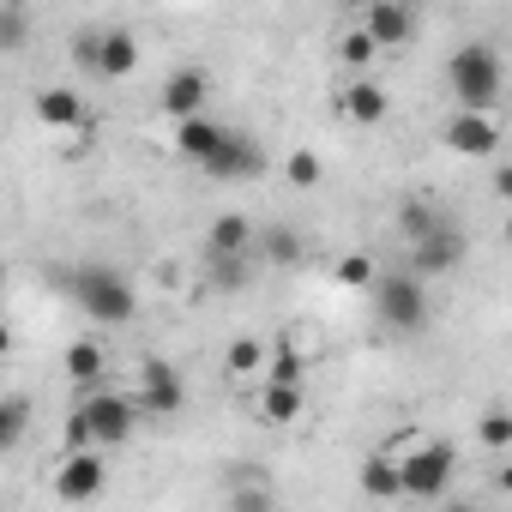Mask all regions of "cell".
Here are the masks:
<instances>
[{"label":"cell","instance_id":"obj_1","mask_svg":"<svg viewBox=\"0 0 512 512\" xmlns=\"http://www.w3.org/2000/svg\"><path fill=\"white\" fill-rule=\"evenodd\" d=\"M446 91L458 97V115H488V109L506 97L500 55H494L488 43H464V49H452V61H446Z\"/></svg>","mask_w":512,"mask_h":512},{"label":"cell","instance_id":"obj_2","mask_svg":"<svg viewBox=\"0 0 512 512\" xmlns=\"http://www.w3.org/2000/svg\"><path fill=\"white\" fill-rule=\"evenodd\" d=\"M61 284L73 290V302L97 320V326H127L139 314V290L115 272V266H79V272H61Z\"/></svg>","mask_w":512,"mask_h":512},{"label":"cell","instance_id":"obj_3","mask_svg":"<svg viewBox=\"0 0 512 512\" xmlns=\"http://www.w3.org/2000/svg\"><path fill=\"white\" fill-rule=\"evenodd\" d=\"M374 314L386 332H422L428 326V290L416 272H380L374 284Z\"/></svg>","mask_w":512,"mask_h":512},{"label":"cell","instance_id":"obj_4","mask_svg":"<svg viewBox=\"0 0 512 512\" xmlns=\"http://www.w3.org/2000/svg\"><path fill=\"white\" fill-rule=\"evenodd\" d=\"M398 470H404V494H410V500H440V494L452 488L458 452H452L446 440H428V446H410V452L398 458Z\"/></svg>","mask_w":512,"mask_h":512},{"label":"cell","instance_id":"obj_5","mask_svg":"<svg viewBox=\"0 0 512 512\" xmlns=\"http://www.w3.org/2000/svg\"><path fill=\"white\" fill-rule=\"evenodd\" d=\"M79 416H85V428H91V446H121V440H133V428H139V398L97 386V392L79 404Z\"/></svg>","mask_w":512,"mask_h":512},{"label":"cell","instance_id":"obj_6","mask_svg":"<svg viewBox=\"0 0 512 512\" xmlns=\"http://www.w3.org/2000/svg\"><path fill=\"white\" fill-rule=\"evenodd\" d=\"M79 67L103 73V79H127L139 67V43L133 31H97V37H79Z\"/></svg>","mask_w":512,"mask_h":512},{"label":"cell","instance_id":"obj_7","mask_svg":"<svg viewBox=\"0 0 512 512\" xmlns=\"http://www.w3.org/2000/svg\"><path fill=\"white\" fill-rule=\"evenodd\" d=\"M103 482H109V464H103V452L91 446V452H67L61 458V470H55V494L61 500H97L103 494Z\"/></svg>","mask_w":512,"mask_h":512},{"label":"cell","instance_id":"obj_8","mask_svg":"<svg viewBox=\"0 0 512 512\" xmlns=\"http://www.w3.org/2000/svg\"><path fill=\"white\" fill-rule=\"evenodd\" d=\"M464 260V235L452 229V223H440L434 235H422V241H410V272L428 284V278H446L452 266Z\"/></svg>","mask_w":512,"mask_h":512},{"label":"cell","instance_id":"obj_9","mask_svg":"<svg viewBox=\"0 0 512 512\" xmlns=\"http://www.w3.org/2000/svg\"><path fill=\"white\" fill-rule=\"evenodd\" d=\"M205 175H211V181H260V175H266V151H260V139L229 133L223 151L205 163Z\"/></svg>","mask_w":512,"mask_h":512},{"label":"cell","instance_id":"obj_10","mask_svg":"<svg viewBox=\"0 0 512 512\" xmlns=\"http://www.w3.org/2000/svg\"><path fill=\"white\" fill-rule=\"evenodd\" d=\"M181 404H187L181 374H175L169 362H145V368H139V410H145V416H181Z\"/></svg>","mask_w":512,"mask_h":512},{"label":"cell","instance_id":"obj_11","mask_svg":"<svg viewBox=\"0 0 512 512\" xmlns=\"http://www.w3.org/2000/svg\"><path fill=\"white\" fill-rule=\"evenodd\" d=\"M205 91H211V79H205L199 67H175V73L163 79V115H175V127H181V121H199Z\"/></svg>","mask_w":512,"mask_h":512},{"label":"cell","instance_id":"obj_12","mask_svg":"<svg viewBox=\"0 0 512 512\" xmlns=\"http://www.w3.org/2000/svg\"><path fill=\"white\" fill-rule=\"evenodd\" d=\"M362 31L380 43V49H404L416 37V13L404 7V0H374V7L362 13Z\"/></svg>","mask_w":512,"mask_h":512},{"label":"cell","instance_id":"obj_13","mask_svg":"<svg viewBox=\"0 0 512 512\" xmlns=\"http://www.w3.org/2000/svg\"><path fill=\"white\" fill-rule=\"evenodd\" d=\"M338 115H344V121H356V127H380V121L392 115V97H386V85H380V79H356V85H344V91H338Z\"/></svg>","mask_w":512,"mask_h":512},{"label":"cell","instance_id":"obj_14","mask_svg":"<svg viewBox=\"0 0 512 512\" xmlns=\"http://www.w3.org/2000/svg\"><path fill=\"white\" fill-rule=\"evenodd\" d=\"M446 145L458 157H494L500 151V121L494 115H452L446 121Z\"/></svg>","mask_w":512,"mask_h":512},{"label":"cell","instance_id":"obj_15","mask_svg":"<svg viewBox=\"0 0 512 512\" xmlns=\"http://www.w3.org/2000/svg\"><path fill=\"white\" fill-rule=\"evenodd\" d=\"M223 139H229V127H217V121H205V115L175 127V151H181L187 163H199V169H205V163L223 151Z\"/></svg>","mask_w":512,"mask_h":512},{"label":"cell","instance_id":"obj_16","mask_svg":"<svg viewBox=\"0 0 512 512\" xmlns=\"http://www.w3.org/2000/svg\"><path fill=\"white\" fill-rule=\"evenodd\" d=\"M247 247H253V223H247L241 211H223V217L205 229V253H211V260H241Z\"/></svg>","mask_w":512,"mask_h":512},{"label":"cell","instance_id":"obj_17","mask_svg":"<svg viewBox=\"0 0 512 512\" xmlns=\"http://www.w3.org/2000/svg\"><path fill=\"white\" fill-rule=\"evenodd\" d=\"M37 121H43V127L73 133V127H85V97H79L73 85H55V91H43V97H37Z\"/></svg>","mask_w":512,"mask_h":512},{"label":"cell","instance_id":"obj_18","mask_svg":"<svg viewBox=\"0 0 512 512\" xmlns=\"http://www.w3.org/2000/svg\"><path fill=\"white\" fill-rule=\"evenodd\" d=\"M356 488H362L368 500H392V494H404V470H398V458H392V452H374V458H362V470H356Z\"/></svg>","mask_w":512,"mask_h":512},{"label":"cell","instance_id":"obj_19","mask_svg":"<svg viewBox=\"0 0 512 512\" xmlns=\"http://www.w3.org/2000/svg\"><path fill=\"white\" fill-rule=\"evenodd\" d=\"M103 368H109V356H103L97 338H73V344H67V380H73V386L97 392V386H103Z\"/></svg>","mask_w":512,"mask_h":512},{"label":"cell","instance_id":"obj_20","mask_svg":"<svg viewBox=\"0 0 512 512\" xmlns=\"http://www.w3.org/2000/svg\"><path fill=\"white\" fill-rule=\"evenodd\" d=\"M266 362H272V356H266L260 338H235V344L223 350V374H229V380H266Z\"/></svg>","mask_w":512,"mask_h":512},{"label":"cell","instance_id":"obj_21","mask_svg":"<svg viewBox=\"0 0 512 512\" xmlns=\"http://www.w3.org/2000/svg\"><path fill=\"white\" fill-rule=\"evenodd\" d=\"M229 512H278V494L266 476H235L229 488Z\"/></svg>","mask_w":512,"mask_h":512},{"label":"cell","instance_id":"obj_22","mask_svg":"<svg viewBox=\"0 0 512 512\" xmlns=\"http://www.w3.org/2000/svg\"><path fill=\"white\" fill-rule=\"evenodd\" d=\"M253 392H260V416L266 422H296L302 416V386H253Z\"/></svg>","mask_w":512,"mask_h":512},{"label":"cell","instance_id":"obj_23","mask_svg":"<svg viewBox=\"0 0 512 512\" xmlns=\"http://www.w3.org/2000/svg\"><path fill=\"white\" fill-rule=\"evenodd\" d=\"M476 446H482V452H512V410L476 416Z\"/></svg>","mask_w":512,"mask_h":512},{"label":"cell","instance_id":"obj_24","mask_svg":"<svg viewBox=\"0 0 512 512\" xmlns=\"http://www.w3.org/2000/svg\"><path fill=\"white\" fill-rule=\"evenodd\" d=\"M440 223H446V217H440V211H434L428 199H404V211H398V229H404L410 241H422V235H434Z\"/></svg>","mask_w":512,"mask_h":512},{"label":"cell","instance_id":"obj_25","mask_svg":"<svg viewBox=\"0 0 512 512\" xmlns=\"http://www.w3.org/2000/svg\"><path fill=\"white\" fill-rule=\"evenodd\" d=\"M25 422H31L25 392H7V404H0V446H19L25 440Z\"/></svg>","mask_w":512,"mask_h":512},{"label":"cell","instance_id":"obj_26","mask_svg":"<svg viewBox=\"0 0 512 512\" xmlns=\"http://www.w3.org/2000/svg\"><path fill=\"white\" fill-rule=\"evenodd\" d=\"M374 55H380V43H374L362 25L338 37V61H344V67H356V73H362V67H374Z\"/></svg>","mask_w":512,"mask_h":512},{"label":"cell","instance_id":"obj_27","mask_svg":"<svg viewBox=\"0 0 512 512\" xmlns=\"http://www.w3.org/2000/svg\"><path fill=\"white\" fill-rule=\"evenodd\" d=\"M266 386H302V356H296L290 338L272 350V362H266Z\"/></svg>","mask_w":512,"mask_h":512},{"label":"cell","instance_id":"obj_28","mask_svg":"<svg viewBox=\"0 0 512 512\" xmlns=\"http://www.w3.org/2000/svg\"><path fill=\"white\" fill-rule=\"evenodd\" d=\"M338 284H344V290H368V296H374L380 272H374L368 253H344V260H338Z\"/></svg>","mask_w":512,"mask_h":512},{"label":"cell","instance_id":"obj_29","mask_svg":"<svg viewBox=\"0 0 512 512\" xmlns=\"http://www.w3.org/2000/svg\"><path fill=\"white\" fill-rule=\"evenodd\" d=\"M266 253H272L278 266H296V260H302V235H296V229H272V235H266Z\"/></svg>","mask_w":512,"mask_h":512},{"label":"cell","instance_id":"obj_30","mask_svg":"<svg viewBox=\"0 0 512 512\" xmlns=\"http://www.w3.org/2000/svg\"><path fill=\"white\" fill-rule=\"evenodd\" d=\"M320 175H326V163L314 151H290V181L296 187H320Z\"/></svg>","mask_w":512,"mask_h":512},{"label":"cell","instance_id":"obj_31","mask_svg":"<svg viewBox=\"0 0 512 512\" xmlns=\"http://www.w3.org/2000/svg\"><path fill=\"white\" fill-rule=\"evenodd\" d=\"M25 37V7L19 0H7V7H0V49H13Z\"/></svg>","mask_w":512,"mask_h":512},{"label":"cell","instance_id":"obj_32","mask_svg":"<svg viewBox=\"0 0 512 512\" xmlns=\"http://www.w3.org/2000/svg\"><path fill=\"white\" fill-rule=\"evenodd\" d=\"M494 199H506V211H512V163L494 169Z\"/></svg>","mask_w":512,"mask_h":512},{"label":"cell","instance_id":"obj_33","mask_svg":"<svg viewBox=\"0 0 512 512\" xmlns=\"http://www.w3.org/2000/svg\"><path fill=\"white\" fill-rule=\"evenodd\" d=\"M494 488H500V494H512V464H506V470L494 476Z\"/></svg>","mask_w":512,"mask_h":512},{"label":"cell","instance_id":"obj_34","mask_svg":"<svg viewBox=\"0 0 512 512\" xmlns=\"http://www.w3.org/2000/svg\"><path fill=\"white\" fill-rule=\"evenodd\" d=\"M440 512H482V506H470V500H446Z\"/></svg>","mask_w":512,"mask_h":512},{"label":"cell","instance_id":"obj_35","mask_svg":"<svg viewBox=\"0 0 512 512\" xmlns=\"http://www.w3.org/2000/svg\"><path fill=\"white\" fill-rule=\"evenodd\" d=\"M506 247H512V211H506Z\"/></svg>","mask_w":512,"mask_h":512}]
</instances>
